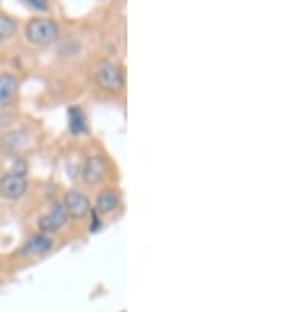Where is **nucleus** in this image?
I'll use <instances>...</instances> for the list:
<instances>
[{
    "instance_id": "1a4fd4ad",
    "label": "nucleus",
    "mask_w": 283,
    "mask_h": 312,
    "mask_svg": "<svg viewBox=\"0 0 283 312\" xmlns=\"http://www.w3.org/2000/svg\"><path fill=\"white\" fill-rule=\"evenodd\" d=\"M0 142H2V147H5L6 150L19 151V150L27 147L29 136L26 133H22V131H10V133H6V134L2 136Z\"/></svg>"
},
{
    "instance_id": "0eeeda50",
    "label": "nucleus",
    "mask_w": 283,
    "mask_h": 312,
    "mask_svg": "<svg viewBox=\"0 0 283 312\" xmlns=\"http://www.w3.org/2000/svg\"><path fill=\"white\" fill-rule=\"evenodd\" d=\"M16 90H18V81H16V77L8 73L0 74V106L10 104L14 98Z\"/></svg>"
},
{
    "instance_id": "f257e3e1",
    "label": "nucleus",
    "mask_w": 283,
    "mask_h": 312,
    "mask_svg": "<svg viewBox=\"0 0 283 312\" xmlns=\"http://www.w3.org/2000/svg\"><path fill=\"white\" fill-rule=\"evenodd\" d=\"M59 26L44 18H35L26 26V36L29 43L35 46H51L59 39Z\"/></svg>"
},
{
    "instance_id": "6e6552de",
    "label": "nucleus",
    "mask_w": 283,
    "mask_h": 312,
    "mask_svg": "<svg viewBox=\"0 0 283 312\" xmlns=\"http://www.w3.org/2000/svg\"><path fill=\"white\" fill-rule=\"evenodd\" d=\"M51 246H52V240L49 237H46L44 234L43 235H35L22 246V254H29V255L43 254L46 251H49Z\"/></svg>"
},
{
    "instance_id": "39448f33",
    "label": "nucleus",
    "mask_w": 283,
    "mask_h": 312,
    "mask_svg": "<svg viewBox=\"0 0 283 312\" xmlns=\"http://www.w3.org/2000/svg\"><path fill=\"white\" fill-rule=\"evenodd\" d=\"M68 214L63 210L62 205H52L51 210L44 213L38 221V227L44 234H52V232L60 230L66 224Z\"/></svg>"
},
{
    "instance_id": "ddd939ff",
    "label": "nucleus",
    "mask_w": 283,
    "mask_h": 312,
    "mask_svg": "<svg viewBox=\"0 0 283 312\" xmlns=\"http://www.w3.org/2000/svg\"><path fill=\"white\" fill-rule=\"evenodd\" d=\"M30 8H33V10L38 11H46L47 8H49V3H47V0H24Z\"/></svg>"
},
{
    "instance_id": "f03ea898",
    "label": "nucleus",
    "mask_w": 283,
    "mask_h": 312,
    "mask_svg": "<svg viewBox=\"0 0 283 312\" xmlns=\"http://www.w3.org/2000/svg\"><path fill=\"white\" fill-rule=\"evenodd\" d=\"M94 79L101 89L107 92H120L125 85V76L121 69L110 62H102L94 71Z\"/></svg>"
},
{
    "instance_id": "4468645a",
    "label": "nucleus",
    "mask_w": 283,
    "mask_h": 312,
    "mask_svg": "<svg viewBox=\"0 0 283 312\" xmlns=\"http://www.w3.org/2000/svg\"><path fill=\"white\" fill-rule=\"evenodd\" d=\"M11 173H16V175H22L24 177V173H26V164H24L22 161H18L14 166H13V171Z\"/></svg>"
},
{
    "instance_id": "20e7f679",
    "label": "nucleus",
    "mask_w": 283,
    "mask_h": 312,
    "mask_svg": "<svg viewBox=\"0 0 283 312\" xmlns=\"http://www.w3.org/2000/svg\"><path fill=\"white\" fill-rule=\"evenodd\" d=\"M27 191V180L22 175L16 173H6L0 180V196L8 201H16L21 199Z\"/></svg>"
},
{
    "instance_id": "9b49d317",
    "label": "nucleus",
    "mask_w": 283,
    "mask_h": 312,
    "mask_svg": "<svg viewBox=\"0 0 283 312\" xmlns=\"http://www.w3.org/2000/svg\"><path fill=\"white\" fill-rule=\"evenodd\" d=\"M68 125L72 134H80L87 131V122L85 115L79 107H71L68 110Z\"/></svg>"
},
{
    "instance_id": "f8f14e48",
    "label": "nucleus",
    "mask_w": 283,
    "mask_h": 312,
    "mask_svg": "<svg viewBox=\"0 0 283 312\" xmlns=\"http://www.w3.org/2000/svg\"><path fill=\"white\" fill-rule=\"evenodd\" d=\"M16 22L6 14H0V41H6L16 34Z\"/></svg>"
},
{
    "instance_id": "9d476101",
    "label": "nucleus",
    "mask_w": 283,
    "mask_h": 312,
    "mask_svg": "<svg viewBox=\"0 0 283 312\" xmlns=\"http://www.w3.org/2000/svg\"><path fill=\"white\" fill-rule=\"evenodd\" d=\"M118 204H120L118 193L107 189V191H102L98 196V199H96V210L101 213H112L113 210H117Z\"/></svg>"
},
{
    "instance_id": "423d86ee",
    "label": "nucleus",
    "mask_w": 283,
    "mask_h": 312,
    "mask_svg": "<svg viewBox=\"0 0 283 312\" xmlns=\"http://www.w3.org/2000/svg\"><path fill=\"white\" fill-rule=\"evenodd\" d=\"M104 172H106V161H104V158L90 156L87 159L82 171L84 181L88 183V185H96L104 177Z\"/></svg>"
},
{
    "instance_id": "7ed1b4c3",
    "label": "nucleus",
    "mask_w": 283,
    "mask_h": 312,
    "mask_svg": "<svg viewBox=\"0 0 283 312\" xmlns=\"http://www.w3.org/2000/svg\"><path fill=\"white\" fill-rule=\"evenodd\" d=\"M63 210L66 211L68 216L74 219H82L90 213V201L88 197L79 191H69L66 193V196L63 197Z\"/></svg>"
}]
</instances>
